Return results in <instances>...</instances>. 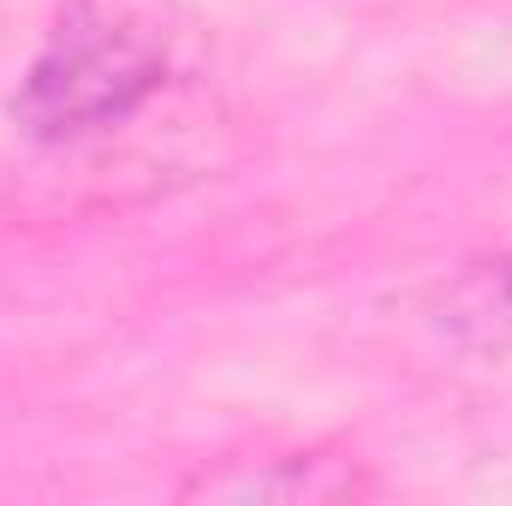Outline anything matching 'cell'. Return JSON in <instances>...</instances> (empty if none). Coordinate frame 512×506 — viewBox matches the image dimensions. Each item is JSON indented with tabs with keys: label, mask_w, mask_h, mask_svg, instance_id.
Masks as SVG:
<instances>
[{
	"label": "cell",
	"mask_w": 512,
	"mask_h": 506,
	"mask_svg": "<svg viewBox=\"0 0 512 506\" xmlns=\"http://www.w3.org/2000/svg\"><path fill=\"white\" fill-rule=\"evenodd\" d=\"M179 42V0H60L42 48L12 90L18 137L66 149L126 126L167 90Z\"/></svg>",
	"instance_id": "cell-1"
},
{
	"label": "cell",
	"mask_w": 512,
	"mask_h": 506,
	"mask_svg": "<svg viewBox=\"0 0 512 506\" xmlns=\"http://www.w3.org/2000/svg\"><path fill=\"white\" fill-rule=\"evenodd\" d=\"M447 334H459L477 352H501L512 346V251H501L495 262H477L441 310Z\"/></svg>",
	"instance_id": "cell-3"
},
{
	"label": "cell",
	"mask_w": 512,
	"mask_h": 506,
	"mask_svg": "<svg viewBox=\"0 0 512 506\" xmlns=\"http://www.w3.org/2000/svg\"><path fill=\"white\" fill-rule=\"evenodd\" d=\"M376 483L364 477L358 459H328V453H256V459H215L197 477L179 483V501H227V506H316V501H358Z\"/></svg>",
	"instance_id": "cell-2"
}]
</instances>
